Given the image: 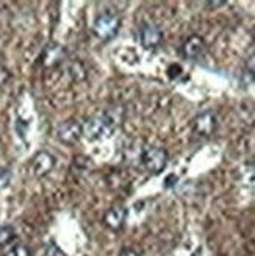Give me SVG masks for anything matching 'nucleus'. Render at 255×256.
I'll return each mask as SVG.
<instances>
[{
  "label": "nucleus",
  "mask_w": 255,
  "mask_h": 256,
  "mask_svg": "<svg viewBox=\"0 0 255 256\" xmlns=\"http://www.w3.org/2000/svg\"><path fill=\"white\" fill-rule=\"evenodd\" d=\"M168 161H169V155H168V152L164 150L163 147L147 146L141 152V164H143V168L147 172L154 174V175H158V174H161L164 169H166Z\"/></svg>",
  "instance_id": "nucleus-1"
},
{
  "label": "nucleus",
  "mask_w": 255,
  "mask_h": 256,
  "mask_svg": "<svg viewBox=\"0 0 255 256\" xmlns=\"http://www.w3.org/2000/svg\"><path fill=\"white\" fill-rule=\"evenodd\" d=\"M121 27V19L114 12H102L94 19L93 24V33L102 41H110L118 34Z\"/></svg>",
  "instance_id": "nucleus-2"
},
{
  "label": "nucleus",
  "mask_w": 255,
  "mask_h": 256,
  "mask_svg": "<svg viewBox=\"0 0 255 256\" xmlns=\"http://www.w3.org/2000/svg\"><path fill=\"white\" fill-rule=\"evenodd\" d=\"M218 128V118L213 111H202L193 119V133L200 138L211 136Z\"/></svg>",
  "instance_id": "nucleus-3"
},
{
  "label": "nucleus",
  "mask_w": 255,
  "mask_h": 256,
  "mask_svg": "<svg viewBox=\"0 0 255 256\" xmlns=\"http://www.w3.org/2000/svg\"><path fill=\"white\" fill-rule=\"evenodd\" d=\"M57 136H58V139L61 140V142L75 144L83 136V124L74 120V119L63 122L58 126V130H57Z\"/></svg>",
  "instance_id": "nucleus-4"
},
{
  "label": "nucleus",
  "mask_w": 255,
  "mask_h": 256,
  "mask_svg": "<svg viewBox=\"0 0 255 256\" xmlns=\"http://www.w3.org/2000/svg\"><path fill=\"white\" fill-rule=\"evenodd\" d=\"M113 133L111 128L107 125V122L102 119V116L99 118H91L88 119L83 124V136H86L88 139H104L107 136H110Z\"/></svg>",
  "instance_id": "nucleus-5"
},
{
  "label": "nucleus",
  "mask_w": 255,
  "mask_h": 256,
  "mask_svg": "<svg viewBox=\"0 0 255 256\" xmlns=\"http://www.w3.org/2000/svg\"><path fill=\"white\" fill-rule=\"evenodd\" d=\"M207 50V44L203 41V38L199 34H191L182 44L180 52L186 60H197L200 58Z\"/></svg>",
  "instance_id": "nucleus-6"
},
{
  "label": "nucleus",
  "mask_w": 255,
  "mask_h": 256,
  "mask_svg": "<svg viewBox=\"0 0 255 256\" xmlns=\"http://www.w3.org/2000/svg\"><path fill=\"white\" fill-rule=\"evenodd\" d=\"M163 41V33L155 24H144L139 30V42L144 48H157Z\"/></svg>",
  "instance_id": "nucleus-7"
},
{
  "label": "nucleus",
  "mask_w": 255,
  "mask_h": 256,
  "mask_svg": "<svg viewBox=\"0 0 255 256\" xmlns=\"http://www.w3.org/2000/svg\"><path fill=\"white\" fill-rule=\"evenodd\" d=\"M54 168H55V158L50 155L49 152H38L35 155L33 162H32V169L38 178H43V176L49 175Z\"/></svg>",
  "instance_id": "nucleus-8"
},
{
  "label": "nucleus",
  "mask_w": 255,
  "mask_h": 256,
  "mask_svg": "<svg viewBox=\"0 0 255 256\" xmlns=\"http://www.w3.org/2000/svg\"><path fill=\"white\" fill-rule=\"evenodd\" d=\"M127 220V210L124 206H113L105 212L104 222L111 230H121Z\"/></svg>",
  "instance_id": "nucleus-9"
},
{
  "label": "nucleus",
  "mask_w": 255,
  "mask_h": 256,
  "mask_svg": "<svg viewBox=\"0 0 255 256\" xmlns=\"http://www.w3.org/2000/svg\"><path fill=\"white\" fill-rule=\"evenodd\" d=\"M102 119H104L107 122V125L114 132L124 122V119H125V108H124V105H111L110 108L105 110L104 114H102Z\"/></svg>",
  "instance_id": "nucleus-10"
},
{
  "label": "nucleus",
  "mask_w": 255,
  "mask_h": 256,
  "mask_svg": "<svg viewBox=\"0 0 255 256\" xmlns=\"http://www.w3.org/2000/svg\"><path fill=\"white\" fill-rule=\"evenodd\" d=\"M63 58H65V48H63L60 44H49L44 52H43V64L47 68L50 66H55V64H58Z\"/></svg>",
  "instance_id": "nucleus-11"
},
{
  "label": "nucleus",
  "mask_w": 255,
  "mask_h": 256,
  "mask_svg": "<svg viewBox=\"0 0 255 256\" xmlns=\"http://www.w3.org/2000/svg\"><path fill=\"white\" fill-rule=\"evenodd\" d=\"M16 240V232L15 228L10 225L0 226V247H10L11 244H15Z\"/></svg>",
  "instance_id": "nucleus-12"
},
{
  "label": "nucleus",
  "mask_w": 255,
  "mask_h": 256,
  "mask_svg": "<svg viewBox=\"0 0 255 256\" xmlns=\"http://www.w3.org/2000/svg\"><path fill=\"white\" fill-rule=\"evenodd\" d=\"M5 256H30V250L22 244H11L7 247Z\"/></svg>",
  "instance_id": "nucleus-13"
},
{
  "label": "nucleus",
  "mask_w": 255,
  "mask_h": 256,
  "mask_svg": "<svg viewBox=\"0 0 255 256\" xmlns=\"http://www.w3.org/2000/svg\"><path fill=\"white\" fill-rule=\"evenodd\" d=\"M69 70H71V74L74 75V78H75V80H83L85 76H86V74H85V68L82 66L80 62H77V61L71 64Z\"/></svg>",
  "instance_id": "nucleus-14"
},
{
  "label": "nucleus",
  "mask_w": 255,
  "mask_h": 256,
  "mask_svg": "<svg viewBox=\"0 0 255 256\" xmlns=\"http://www.w3.org/2000/svg\"><path fill=\"white\" fill-rule=\"evenodd\" d=\"M11 182V172L8 169L0 168V189H4L10 184Z\"/></svg>",
  "instance_id": "nucleus-15"
},
{
  "label": "nucleus",
  "mask_w": 255,
  "mask_h": 256,
  "mask_svg": "<svg viewBox=\"0 0 255 256\" xmlns=\"http://www.w3.org/2000/svg\"><path fill=\"white\" fill-rule=\"evenodd\" d=\"M10 78V72L0 64V84H4V83H7V80Z\"/></svg>",
  "instance_id": "nucleus-16"
},
{
  "label": "nucleus",
  "mask_w": 255,
  "mask_h": 256,
  "mask_svg": "<svg viewBox=\"0 0 255 256\" xmlns=\"http://www.w3.org/2000/svg\"><path fill=\"white\" fill-rule=\"evenodd\" d=\"M119 256H141L139 254L136 250H133V248H124L121 253H119Z\"/></svg>",
  "instance_id": "nucleus-17"
},
{
  "label": "nucleus",
  "mask_w": 255,
  "mask_h": 256,
  "mask_svg": "<svg viewBox=\"0 0 255 256\" xmlns=\"http://www.w3.org/2000/svg\"><path fill=\"white\" fill-rule=\"evenodd\" d=\"M247 72H250L252 75H255V55L249 58L247 61Z\"/></svg>",
  "instance_id": "nucleus-18"
},
{
  "label": "nucleus",
  "mask_w": 255,
  "mask_h": 256,
  "mask_svg": "<svg viewBox=\"0 0 255 256\" xmlns=\"http://www.w3.org/2000/svg\"><path fill=\"white\" fill-rule=\"evenodd\" d=\"M207 5H208V6L216 8V6H222V5H225V2H208Z\"/></svg>",
  "instance_id": "nucleus-19"
}]
</instances>
